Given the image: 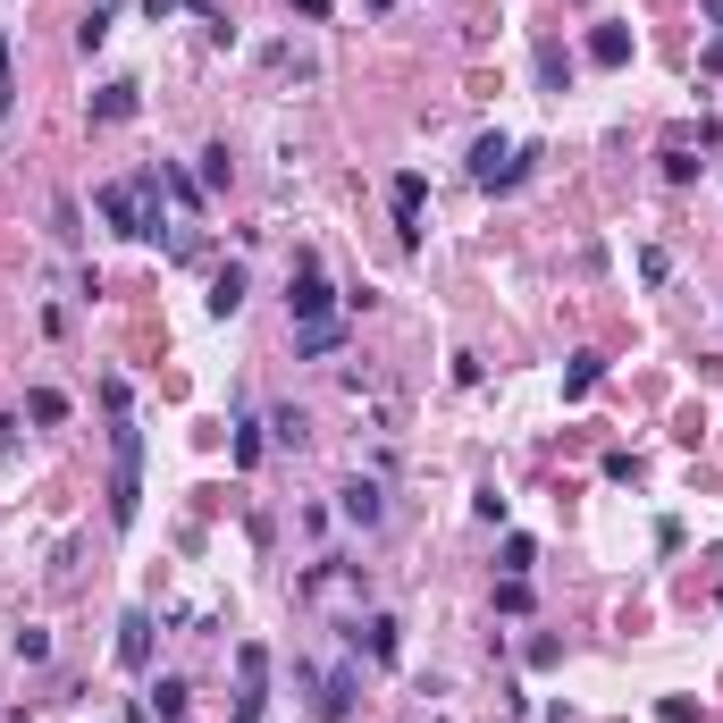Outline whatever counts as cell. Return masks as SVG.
<instances>
[{"mask_svg":"<svg viewBox=\"0 0 723 723\" xmlns=\"http://www.w3.org/2000/svg\"><path fill=\"white\" fill-rule=\"evenodd\" d=\"M261 429H270V421H252V412H236V463H261Z\"/></svg>","mask_w":723,"mask_h":723,"instance_id":"cell-21","label":"cell"},{"mask_svg":"<svg viewBox=\"0 0 723 723\" xmlns=\"http://www.w3.org/2000/svg\"><path fill=\"white\" fill-rule=\"evenodd\" d=\"M286 320H337V286L320 270V252H295V278H286Z\"/></svg>","mask_w":723,"mask_h":723,"instance_id":"cell-4","label":"cell"},{"mask_svg":"<svg viewBox=\"0 0 723 723\" xmlns=\"http://www.w3.org/2000/svg\"><path fill=\"white\" fill-rule=\"evenodd\" d=\"M227 186V144H211V152H202V194H220Z\"/></svg>","mask_w":723,"mask_h":723,"instance_id":"cell-25","label":"cell"},{"mask_svg":"<svg viewBox=\"0 0 723 723\" xmlns=\"http://www.w3.org/2000/svg\"><path fill=\"white\" fill-rule=\"evenodd\" d=\"M337 346H346V320H303V328H295V353H312V362L337 353Z\"/></svg>","mask_w":723,"mask_h":723,"instance_id":"cell-14","label":"cell"},{"mask_svg":"<svg viewBox=\"0 0 723 723\" xmlns=\"http://www.w3.org/2000/svg\"><path fill=\"white\" fill-rule=\"evenodd\" d=\"M85 211H76V194H60V202H51V236H60V245H76V236H85Z\"/></svg>","mask_w":723,"mask_h":723,"instance_id":"cell-23","label":"cell"},{"mask_svg":"<svg viewBox=\"0 0 723 723\" xmlns=\"http://www.w3.org/2000/svg\"><path fill=\"white\" fill-rule=\"evenodd\" d=\"M295 598H303V606H353V614H362L371 581H362V564H346V556H320V564L295 581Z\"/></svg>","mask_w":723,"mask_h":723,"instance_id":"cell-3","label":"cell"},{"mask_svg":"<svg viewBox=\"0 0 723 723\" xmlns=\"http://www.w3.org/2000/svg\"><path fill=\"white\" fill-rule=\"evenodd\" d=\"M110 454H119V463H110V522L135 531V513H144V429L119 421V429H110Z\"/></svg>","mask_w":723,"mask_h":723,"instance_id":"cell-2","label":"cell"},{"mask_svg":"<svg viewBox=\"0 0 723 723\" xmlns=\"http://www.w3.org/2000/svg\"><path fill=\"white\" fill-rule=\"evenodd\" d=\"M245 261H227V270H220V278H211V320H236V312H245Z\"/></svg>","mask_w":723,"mask_h":723,"instance_id":"cell-12","label":"cell"},{"mask_svg":"<svg viewBox=\"0 0 723 723\" xmlns=\"http://www.w3.org/2000/svg\"><path fill=\"white\" fill-rule=\"evenodd\" d=\"M26 421L60 429V421H67V396H60V387H34V396H26Z\"/></svg>","mask_w":723,"mask_h":723,"instance_id":"cell-18","label":"cell"},{"mask_svg":"<svg viewBox=\"0 0 723 723\" xmlns=\"http://www.w3.org/2000/svg\"><path fill=\"white\" fill-rule=\"evenodd\" d=\"M261 707H270V648L245 639L236 648V707H227V723H261Z\"/></svg>","mask_w":723,"mask_h":723,"instance_id":"cell-5","label":"cell"},{"mask_svg":"<svg viewBox=\"0 0 723 723\" xmlns=\"http://www.w3.org/2000/svg\"><path fill=\"white\" fill-rule=\"evenodd\" d=\"M177 9H186V0H144V17H152V26H160V17H177Z\"/></svg>","mask_w":723,"mask_h":723,"instance_id":"cell-28","label":"cell"},{"mask_svg":"<svg viewBox=\"0 0 723 723\" xmlns=\"http://www.w3.org/2000/svg\"><path fill=\"white\" fill-rule=\"evenodd\" d=\"M270 438H278V446H303V438H312V421H303L295 404H270Z\"/></svg>","mask_w":723,"mask_h":723,"instance_id":"cell-19","label":"cell"},{"mask_svg":"<svg viewBox=\"0 0 723 723\" xmlns=\"http://www.w3.org/2000/svg\"><path fill=\"white\" fill-rule=\"evenodd\" d=\"M531 564H538V547L513 531V538H504V581H531Z\"/></svg>","mask_w":723,"mask_h":723,"instance_id":"cell-22","label":"cell"},{"mask_svg":"<svg viewBox=\"0 0 723 723\" xmlns=\"http://www.w3.org/2000/svg\"><path fill=\"white\" fill-rule=\"evenodd\" d=\"M538 85H547V94H564V85H572V51H564V42H538Z\"/></svg>","mask_w":723,"mask_h":723,"instance_id":"cell-16","label":"cell"},{"mask_svg":"<svg viewBox=\"0 0 723 723\" xmlns=\"http://www.w3.org/2000/svg\"><path fill=\"white\" fill-rule=\"evenodd\" d=\"M135 110H144V85H135V76H110L94 94V126H126Z\"/></svg>","mask_w":723,"mask_h":723,"instance_id":"cell-10","label":"cell"},{"mask_svg":"<svg viewBox=\"0 0 723 723\" xmlns=\"http://www.w3.org/2000/svg\"><path fill=\"white\" fill-rule=\"evenodd\" d=\"M589 60L598 67H631V26H598L589 34Z\"/></svg>","mask_w":723,"mask_h":723,"instance_id":"cell-15","label":"cell"},{"mask_svg":"<svg viewBox=\"0 0 723 723\" xmlns=\"http://www.w3.org/2000/svg\"><path fill=\"white\" fill-rule=\"evenodd\" d=\"M387 202H396V236H404V245H421V202H429V177H421V169H404V177L387 186Z\"/></svg>","mask_w":723,"mask_h":723,"instance_id":"cell-9","label":"cell"},{"mask_svg":"<svg viewBox=\"0 0 723 723\" xmlns=\"http://www.w3.org/2000/svg\"><path fill=\"white\" fill-rule=\"evenodd\" d=\"M295 682L312 690V715H320V723H346V715H353V690H362V682H353V664H337V673H312V664H295Z\"/></svg>","mask_w":723,"mask_h":723,"instance_id":"cell-6","label":"cell"},{"mask_svg":"<svg viewBox=\"0 0 723 723\" xmlns=\"http://www.w3.org/2000/svg\"><path fill=\"white\" fill-rule=\"evenodd\" d=\"M160 169H135V177H119V186H101L94 194V211L110 227H119V236H160Z\"/></svg>","mask_w":723,"mask_h":723,"instance_id":"cell-1","label":"cell"},{"mask_svg":"<svg viewBox=\"0 0 723 723\" xmlns=\"http://www.w3.org/2000/svg\"><path fill=\"white\" fill-rule=\"evenodd\" d=\"M598 378H606V362H598V353H572V371H564V396H589Z\"/></svg>","mask_w":723,"mask_h":723,"instance_id":"cell-20","label":"cell"},{"mask_svg":"<svg viewBox=\"0 0 723 723\" xmlns=\"http://www.w3.org/2000/svg\"><path fill=\"white\" fill-rule=\"evenodd\" d=\"M110 17H119V0H94V9H85V26H76V42L101 51V42H110Z\"/></svg>","mask_w":723,"mask_h":723,"instance_id":"cell-17","label":"cell"},{"mask_svg":"<svg viewBox=\"0 0 723 723\" xmlns=\"http://www.w3.org/2000/svg\"><path fill=\"white\" fill-rule=\"evenodd\" d=\"M9 648H17L26 664H42V657H51V631H9Z\"/></svg>","mask_w":723,"mask_h":723,"instance_id":"cell-24","label":"cell"},{"mask_svg":"<svg viewBox=\"0 0 723 723\" xmlns=\"http://www.w3.org/2000/svg\"><path fill=\"white\" fill-rule=\"evenodd\" d=\"M186 707H194L186 673H160V682H152V715H160V723H186Z\"/></svg>","mask_w":723,"mask_h":723,"instance_id":"cell-13","label":"cell"},{"mask_svg":"<svg viewBox=\"0 0 723 723\" xmlns=\"http://www.w3.org/2000/svg\"><path fill=\"white\" fill-rule=\"evenodd\" d=\"M286 9H303V17H312V26H320V17H328V0H286Z\"/></svg>","mask_w":723,"mask_h":723,"instance_id":"cell-29","label":"cell"},{"mask_svg":"<svg viewBox=\"0 0 723 723\" xmlns=\"http://www.w3.org/2000/svg\"><path fill=\"white\" fill-rule=\"evenodd\" d=\"M119 664H126V673H144V664H152V614H144V606L119 623Z\"/></svg>","mask_w":723,"mask_h":723,"instance_id":"cell-11","label":"cell"},{"mask_svg":"<svg viewBox=\"0 0 723 723\" xmlns=\"http://www.w3.org/2000/svg\"><path fill=\"white\" fill-rule=\"evenodd\" d=\"M664 177H673V186H690V177H698V160H690V144H673V152H664Z\"/></svg>","mask_w":723,"mask_h":723,"instance_id":"cell-26","label":"cell"},{"mask_svg":"<svg viewBox=\"0 0 723 723\" xmlns=\"http://www.w3.org/2000/svg\"><path fill=\"white\" fill-rule=\"evenodd\" d=\"M396 631H404L396 614H353V623H346V639H353V648H362L371 664H396V648H404Z\"/></svg>","mask_w":723,"mask_h":723,"instance_id":"cell-7","label":"cell"},{"mask_svg":"<svg viewBox=\"0 0 723 723\" xmlns=\"http://www.w3.org/2000/svg\"><path fill=\"white\" fill-rule=\"evenodd\" d=\"M337 513H346L353 531H378V522H387V488H378L371 472H362V479H346V488H337Z\"/></svg>","mask_w":723,"mask_h":723,"instance_id":"cell-8","label":"cell"},{"mask_svg":"<svg viewBox=\"0 0 723 723\" xmlns=\"http://www.w3.org/2000/svg\"><path fill=\"white\" fill-rule=\"evenodd\" d=\"M497 614H531V581H504V589H497Z\"/></svg>","mask_w":723,"mask_h":723,"instance_id":"cell-27","label":"cell"}]
</instances>
